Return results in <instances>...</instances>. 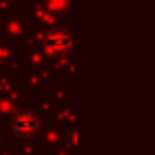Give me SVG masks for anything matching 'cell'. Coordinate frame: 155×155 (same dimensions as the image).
I'll return each mask as SVG.
<instances>
[{
  "label": "cell",
  "mask_w": 155,
  "mask_h": 155,
  "mask_svg": "<svg viewBox=\"0 0 155 155\" xmlns=\"http://www.w3.org/2000/svg\"><path fill=\"white\" fill-rule=\"evenodd\" d=\"M10 127L12 133L20 139H28V137H34L40 129V119L34 114L32 110H20L12 115L10 119Z\"/></svg>",
  "instance_id": "obj_1"
},
{
  "label": "cell",
  "mask_w": 155,
  "mask_h": 155,
  "mask_svg": "<svg viewBox=\"0 0 155 155\" xmlns=\"http://www.w3.org/2000/svg\"><path fill=\"white\" fill-rule=\"evenodd\" d=\"M44 44H46V50L50 52V54L64 56L72 50L74 38L66 28H52L50 32L44 36Z\"/></svg>",
  "instance_id": "obj_2"
},
{
  "label": "cell",
  "mask_w": 155,
  "mask_h": 155,
  "mask_svg": "<svg viewBox=\"0 0 155 155\" xmlns=\"http://www.w3.org/2000/svg\"><path fill=\"white\" fill-rule=\"evenodd\" d=\"M48 6H50L54 12H64V10H68L70 0H48Z\"/></svg>",
  "instance_id": "obj_3"
}]
</instances>
